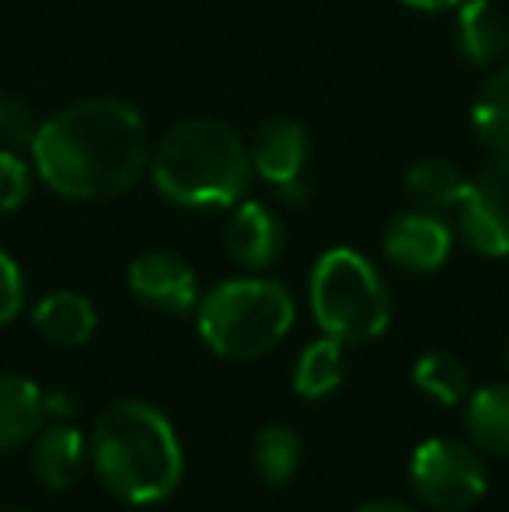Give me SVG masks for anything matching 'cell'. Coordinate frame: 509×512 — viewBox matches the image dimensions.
<instances>
[{"label":"cell","mask_w":509,"mask_h":512,"mask_svg":"<svg viewBox=\"0 0 509 512\" xmlns=\"http://www.w3.org/2000/svg\"><path fill=\"white\" fill-rule=\"evenodd\" d=\"M32 164L56 196L74 203L123 196L150 164L143 115L119 98H84L60 108L39 122Z\"/></svg>","instance_id":"1"},{"label":"cell","mask_w":509,"mask_h":512,"mask_svg":"<svg viewBox=\"0 0 509 512\" xmlns=\"http://www.w3.org/2000/svg\"><path fill=\"white\" fill-rule=\"evenodd\" d=\"M98 481L129 506H154L178 488L185 471L182 443L168 418L147 401H116L91 432Z\"/></svg>","instance_id":"2"},{"label":"cell","mask_w":509,"mask_h":512,"mask_svg":"<svg viewBox=\"0 0 509 512\" xmlns=\"http://www.w3.org/2000/svg\"><path fill=\"white\" fill-rule=\"evenodd\" d=\"M252 150L220 119H185L161 136L150 154L154 189L185 209L238 206L252 185Z\"/></svg>","instance_id":"3"},{"label":"cell","mask_w":509,"mask_h":512,"mask_svg":"<svg viewBox=\"0 0 509 512\" xmlns=\"http://www.w3.org/2000/svg\"><path fill=\"white\" fill-rule=\"evenodd\" d=\"M293 297L276 279H227L199 300V335L220 359H258L293 328Z\"/></svg>","instance_id":"4"},{"label":"cell","mask_w":509,"mask_h":512,"mask_svg":"<svg viewBox=\"0 0 509 512\" xmlns=\"http://www.w3.org/2000/svg\"><path fill=\"white\" fill-rule=\"evenodd\" d=\"M311 310L321 331L342 345L374 342L391 324V290L367 255L328 248L311 269Z\"/></svg>","instance_id":"5"},{"label":"cell","mask_w":509,"mask_h":512,"mask_svg":"<svg viewBox=\"0 0 509 512\" xmlns=\"http://www.w3.org/2000/svg\"><path fill=\"white\" fill-rule=\"evenodd\" d=\"M408 481L429 509L440 512H464L489 492V471L478 457V446L447 436L415 446Z\"/></svg>","instance_id":"6"},{"label":"cell","mask_w":509,"mask_h":512,"mask_svg":"<svg viewBox=\"0 0 509 512\" xmlns=\"http://www.w3.org/2000/svg\"><path fill=\"white\" fill-rule=\"evenodd\" d=\"M461 234L478 255H509V157L496 154L475 178H468L461 203H457Z\"/></svg>","instance_id":"7"},{"label":"cell","mask_w":509,"mask_h":512,"mask_svg":"<svg viewBox=\"0 0 509 512\" xmlns=\"http://www.w3.org/2000/svg\"><path fill=\"white\" fill-rule=\"evenodd\" d=\"M252 150V168L262 182L279 189V196H300V175L311 157V136L304 122L290 115H272L255 129V140L248 143Z\"/></svg>","instance_id":"8"},{"label":"cell","mask_w":509,"mask_h":512,"mask_svg":"<svg viewBox=\"0 0 509 512\" xmlns=\"http://www.w3.org/2000/svg\"><path fill=\"white\" fill-rule=\"evenodd\" d=\"M129 293L161 314H189L199 304L196 272L175 251H143L129 262Z\"/></svg>","instance_id":"9"},{"label":"cell","mask_w":509,"mask_h":512,"mask_svg":"<svg viewBox=\"0 0 509 512\" xmlns=\"http://www.w3.org/2000/svg\"><path fill=\"white\" fill-rule=\"evenodd\" d=\"M454 234L433 209L398 213L384 230V255L405 272H436L450 258Z\"/></svg>","instance_id":"10"},{"label":"cell","mask_w":509,"mask_h":512,"mask_svg":"<svg viewBox=\"0 0 509 512\" xmlns=\"http://www.w3.org/2000/svg\"><path fill=\"white\" fill-rule=\"evenodd\" d=\"M224 244L234 262L245 265V269H269L286 248L283 220L265 203L241 199V203L234 206L231 220H227Z\"/></svg>","instance_id":"11"},{"label":"cell","mask_w":509,"mask_h":512,"mask_svg":"<svg viewBox=\"0 0 509 512\" xmlns=\"http://www.w3.org/2000/svg\"><path fill=\"white\" fill-rule=\"evenodd\" d=\"M457 53L471 67H499L509 49V21L492 0H464L454 18Z\"/></svg>","instance_id":"12"},{"label":"cell","mask_w":509,"mask_h":512,"mask_svg":"<svg viewBox=\"0 0 509 512\" xmlns=\"http://www.w3.org/2000/svg\"><path fill=\"white\" fill-rule=\"evenodd\" d=\"M84 453H88V443L81 429H74L70 422H49L32 439V474L49 492H67L81 478Z\"/></svg>","instance_id":"13"},{"label":"cell","mask_w":509,"mask_h":512,"mask_svg":"<svg viewBox=\"0 0 509 512\" xmlns=\"http://www.w3.org/2000/svg\"><path fill=\"white\" fill-rule=\"evenodd\" d=\"M32 324L49 345L56 349H81L84 342H91L98 328L95 304L88 297L74 290H56L35 304Z\"/></svg>","instance_id":"14"},{"label":"cell","mask_w":509,"mask_h":512,"mask_svg":"<svg viewBox=\"0 0 509 512\" xmlns=\"http://www.w3.org/2000/svg\"><path fill=\"white\" fill-rule=\"evenodd\" d=\"M42 387L11 370H0V453L32 443L46 425Z\"/></svg>","instance_id":"15"},{"label":"cell","mask_w":509,"mask_h":512,"mask_svg":"<svg viewBox=\"0 0 509 512\" xmlns=\"http://www.w3.org/2000/svg\"><path fill=\"white\" fill-rule=\"evenodd\" d=\"M464 429L482 453L509 457V384L471 391L464 401Z\"/></svg>","instance_id":"16"},{"label":"cell","mask_w":509,"mask_h":512,"mask_svg":"<svg viewBox=\"0 0 509 512\" xmlns=\"http://www.w3.org/2000/svg\"><path fill=\"white\" fill-rule=\"evenodd\" d=\"M346 377V349L339 338L325 335L318 342L304 345L293 366V391L304 401H321L335 391Z\"/></svg>","instance_id":"17"},{"label":"cell","mask_w":509,"mask_h":512,"mask_svg":"<svg viewBox=\"0 0 509 512\" xmlns=\"http://www.w3.org/2000/svg\"><path fill=\"white\" fill-rule=\"evenodd\" d=\"M464 189H468V178L447 157H422L405 175V192L415 199V206L433 209V213L461 203Z\"/></svg>","instance_id":"18"},{"label":"cell","mask_w":509,"mask_h":512,"mask_svg":"<svg viewBox=\"0 0 509 512\" xmlns=\"http://www.w3.org/2000/svg\"><path fill=\"white\" fill-rule=\"evenodd\" d=\"M471 126L482 143L509 157V63H499L471 105Z\"/></svg>","instance_id":"19"},{"label":"cell","mask_w":509,"mask_h":512,"mask_svg":"<svg viewBox=\"0 0 509 512\" xmlns=\"http://www.w3.org/2000/svg\"><path fill=\"white\" fill-rule=\"evenodd\" d=\"M412 380L419 391H426L440 405H464L471 394V373L450 352H426L422 359H415Z\"/></svg>","instance_id":"20"},{"label":"cell","mask_w":509,"mask_h":512,"mask_svg":"<svg viewBox=\"0 0 509 512\" xmlns=\"http://www.w3.org/2000/svg\"><path fill=\"white\" fill-rule=\"evenodd\" d=\"M300 457H304L300 436L293 429H286V425H265L255 436V467L265 485H286L297 474Z\"/></svg>","instance_id":"21"},{"label":"cell","mask_w":509,"mask_h":512,"mask_svg":"<svg viewBox=\"0 0 509 512\" xmlns=\"http://www.w3.org/2000/svg\"><path fill=\"white\" fill-rule=\"evenodd\" d=\"M35 133H39V122H35L32 108L14 95H0V147L32 150Z\"/></svg>","instance_id":"22"},{"label":"cell","mask_w":509,"mask_h":512,"mask_svg":"<svg viewBox=\"0 0 509 512\" xmlns=\"http://www.w3.org/2000/svg\"><path fill=\"white\" fill-rule=\"evenodd\" d=\"M32 196V168L18 150L0 147V216L21 209Z\"/></svg>","instance_id":"23"},{"label":"cell","mask_w":509,"mask_h":512,"mask_svg":"<svg viewBox=\"0 0 509 512\" xmlns=\"http://www.w3.org/2000/svg\"><path fill=\"white\" fill-rule=\"evenodd\" d=\"M25 307V279L7 251H0V324H11Z\"/></svg>","instance_id":"24"},{"label":"cell","mask_w":509,"mask_h":512,"mask_svg":"<svg viewBox=\"0 0 509 512\" xmlns=\"http://www.w3.org/2000/svg\"><path fill=\"white\" fill-rule=\"evenodd\" d=\"M42 408H46V422H70L77 411V401L70 394H56V391H46L42 394Z\"/></svg>","instance_id":"25"},{"label":"cell","mask_w":509,"mask_h":512,"mask_svg":"<svg viewBox=\"0 0 509 512\" xmlns=\"http://www.w3.org/2000/svg\"><path fill=\"white\" fill-rule=\"evenodd\" d=\"M401 4L415 7V11L436 14V11H457V4H464V0H401Z\"/></svg>","instance_id":"26"},{"label":"cell","mask_w":509,"mask_h":512,"mask_svg":"<svg viewBox=\"0 0 509 512\" xmlns=\"http://www.w3.org/2000/svg\"><path fill=\"white\" fill-rule=\"evenodd\" d=\"M356 512H415V509L405 506V502H394V499H377V502H367V506H360Z\"/></svg>","instance_id":"27"},{"label":"cell","mask_w":509,"mask_h":512,"mask_svg":"<svg viewBox=\"0 0 509 512\" xmlns=\"http://www.w3.org/2000/svg\"><path fill=\"white\" fill-rule=\"evenodd\" d=\"M7 512H25V509H7Z\"/></svg>","instance_id":"28"},{"label":"cell","mask_w":509,"mask_h":512,"mask_svg":"<svg viewBox=\"0 0 509 512\" xmlns=\"http://www.w3.org/2000/svg\"><path fill=\"white\" fill-rule=\"evenodd\" d=\"M506 359H509V345H506Z\"/></svg>","instance_id":"29"}]
</instances>
